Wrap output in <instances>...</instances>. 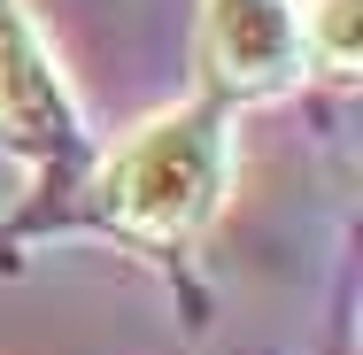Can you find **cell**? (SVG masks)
Listing matches in <instances>:
<instances>
[{
  "mask_svg": "<svg viewBox=\"0 0 363 355\" xmlns=\"http://www.w3.org/2000/svg\"><path fill=\"white\" fill-rule=\"evenodd\" d=\"M301 62L325 77H356L363 62V0H309L301 16Z\"/></svg>",
  "mask_w": 363,
  "mask_h": 355,
  "instance_id": "cell-4",
  "label": "cell"
},
{
  "mask_svg": "<svg viewBox=\"0 0 363 355\" xmlns=\"http://www.w3.org/2000/svg\"><path fill=\"white\" fill-rule=\"evenodd\" d=\"M0 132L16 147H62L70 140V93L55 77V55L23 23L16 0H0Z\"/></svg>",
  "mask_w": 363,
  "mask_h": 355,
  "instance_id": "cell-3",
  "label": "cell"
},
{
  "mask_svg": "<svg viewBox=\"0 0 363 355\" xmlns=\"http://www.w3.org/2000/svg\"><path fill=\"white\" fill-rule=\"evenodd\" d=\"M201 70L232 101H271L301 77V16L294 0H209Z\"/></svg>",
  "mask_w": 363,
  "mask_h": 355,
  "instance_id": "cell-2",
  "label": "cell"
},
{
  "mask_svg": "<svg viewBox=\"0 0 363 355\" xmlns=\"http://www.w3.org/2000/svg\"><path fill=\"white\" fill-rule=\"evenodd\" d=\"M224 193V124L217 108H162L101 170V209L116 216L132 240L178 247L194 240Z\"/></svg>",
  "mask_w": 363,
  "mask_h": 355,
  "instance_id": "cell-1",
  "label": "cell"
}]
</instances>
